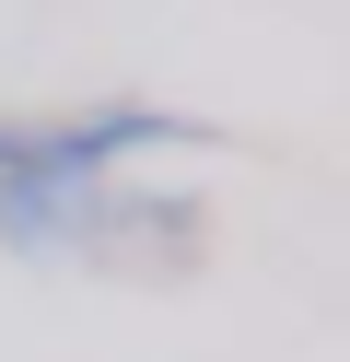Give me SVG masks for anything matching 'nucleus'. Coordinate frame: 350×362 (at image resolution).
I'll use <instances>...</instances> for the list:
<instances>
[{"label": "nucleus", "instance_id": "f257e3e1", "mask_svg": "<svg viewBox=\"0 0 350 362\" xmlns=\"http://www.w3.org/2000/svg\"><path fill=\"white\" fill-rule=\"evenodd\" d=\"M152 141H199V129H187V117H152V105H117V117H59V129H12V117H0V175L82 187L93 164H117V152H152Z\"/></svg>", "mask_w": 350, "mask_h": 362}]
</instances>
